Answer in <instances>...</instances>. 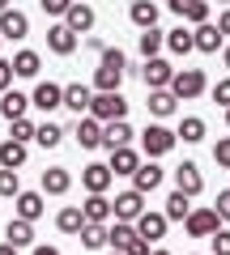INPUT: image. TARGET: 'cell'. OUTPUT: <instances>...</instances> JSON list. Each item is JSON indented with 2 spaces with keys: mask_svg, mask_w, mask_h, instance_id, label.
Here are the masks:
<instances>
[{
  "mask_svg": "<svg viewBox=\"0 0 230 255\" xmlns=\"http://www.w3.org/2000/svg\"><path fill=\"white\" fill-rule=\"evenodd\" d=\"M9 64H13V77H38V68H43L38 51H17Z\"/></svg>",
  "mask_w": 230,
  "mask_h": 255,
  "instance_id": "obj_31",
  "label": "cell"
},
{
  "mask_svg": "<svg viewBox=\"0 0 230 255\" xmlns=\"http://www.w3.org/2000/svg\"><path fill=\"white\" fill-rule=\"evenodd\" d=\"M13 204H17V217L21 221H38L43 217V191H17V196H13Z\"/></svg>",
  "mask_w": 230,
  "mask_h": 255,
  "instance_id": "obj_17",
  "label": "cell"
},
{
  "mask_svg": "<svg viewBox=\"0 0 230 255\" xmlns=\"http://www.w3.org/2000/svg\"><path fill=\"white\" fill-rule=\"evenodd\" d=\"M124 255H149V243H145V238L137 234V238H132L128 247H124Z\"/></svg>",
  "mask_w": 230,
  "mask_h": 255,
  "instance_id": "obj_46",
  "label": "cell"
},
{
  "mask_svg": "<svg viewBox=\"0 0 230 255\" xmlns=\"http://www.w3.org/2000/svg\"><path fill=\"white\" fill-rule=\"evenodd\" d=\"M166 90L175 94L179 102H184V98H201V94H205V73H201V68H179Z\"/></svg>",
  "mask_w": 230,
  "mask_h": 255,
  "instance_id": "obj_3",
  "label": "cell"
},
{
  "mask_svg": "<svg viewBox=\"0 0 230 255\" xmlns=\"http://www.w3.org/2000/svg\"><path fill=\"white\" fill-rule=\"evenodd\" d=\"M26 111H30V98L21 90H13V85H9V90L0 94V115H4V119H21Z\"/></svg>",
  "mask_w": 230,
  "mask_h": 255,
  "instance_id": "obj_21",
  "label": "cell"
},
{
  "mask_svg": "<svg viewBox=\"0 0 230 255\" xmlns=\"http://www.w3.org/2000/svg\"><path fill=\"white\" fill-rule=\"evenodd\" d=\"M188 200H192V196H184V191H171V196H166V209H162V217L166 221H184L188 217V213H192V204H188Z\"/></svg>",
  "mask_w": 230,
  "mask_h": 255,
  "instance_id": "obj_30",
  "label": "cell"
},
{
  "mask_svg": "<svg viewBox=\"0 0 230 255\" xmlns=\"http://www.w3.org/2000/svg\"><path fill=\"white\" fill-rule=\"evenodd\" d=\"M17 191H21V179H17V170H4V166H0V196H4V200H13Z\"/></svg>",
  "mask_w": 230,
  "mask_h": 255,
  "instance_id": "obj_39",
  "label": "cell"
},
{
  "mask_svg": "<svg viewBox=\"0 0 230 255\" xmlns=\"http://www.w3.org/2000/svg\"><path fill=\"white\" fill-rule=\"evenodd\" d=\"M128 179H132V187H137L141 196H149L154 187H162V166H154V162H141L137 170L128 174Z\"/></svg>",
  "mask_w": 230,
  "mask_h": 255,
  "instance_id": "obj_13",
  "label": "cell"
},
{
  "mask_svg": "<svg viewBox=\"0 0 230 255\" xmlns=\"http://www.w3.org/2000/svg\"><path fill=\"white\" fill-rule=\"evenodd\" d=\"M68 187H73V174H68L64 166H47L43 170V191L47 196H64Z\"/></svg>",
  "mask_w": 230,
  "mask_h": 255,
  "instance_id": "obj_23",
  "label": "cell"
},
{
  "mask_svg": "<svg viewBox=\"0 0 230 255\" xmlns=\"http://www.w3.org/2000/svg\"><path fill=\"white\" fill-rule=\"evenodd\" d=\"M218 226H222V217H218L213 209H192V213L184 217V230H188L192 238H209Z\"/></svg>",
  "mask_w": 230,
  "mask_h": 255,
  "instance_id": "obj_7",
  "label": "cell"
},
{
  "mask_svg": "<svg viewBox=\"0 0 230 255\" xmlns=\"http://www.w3.org/2000/svg\"><path fill=\"white\" fill-rule=\"evenodd\" d=\"M81 247H85V251H102V247H107V226L85 221V226H81Z\"/></svg>",
  "mask_w": 230,
  "mask_h": 255,
  "instance_id": "obj_34",
  "label": "cell"
},
{
  "mask_svg": "<svg viewBox=\"0 0 230 255\" xmlns=\"http://www.w3.org/2000/svg\"><path fill=\"white\" fill-rule=\"evenodd\" d=\"M55 226H60V234H81V226H85V213L77 209V204H68V209H60Z\"/></svg>",
  "mask_w": 230,
  "mask_h": 255,
  "instance_id": "obj_32",
  "label": "cell"
},
{
  "mask_svg": "<svg viewBox=\"0 0 230 255\" xmlns=\"http://www.w3.org/2000/svg\"><path fill=\"white\" fill-rule=\"evenodd\" d=\"M0 255H17V247H13V243H0Z\"/></svg>",
  "mask_w": 230,
  "mask_h": 255,
  "instance_id": "obj_49",
  "label": "cell"
},
{
  "mask_svg": "<svg viewBox=\"0 0 230 255\" xmlns=\"http://www.w3.org/2000/svg\"><path fill=\"white\" fill-rule=\"evenodd\" d=\"M171 77H175V64L162 60V55H149V60L141 64V81H145L149 90H166V85H171Z\"/></svg>",
  "mask_w": 230,
  "mask_h": 255,
  "instance_id": "obj_4",
  "label": "cell"
},
{
  "mask_svg": "<svg viewBox=\"0 0 230 255\" xmlns=\"http://www.w3.org/2000/svg\"><path fill=\"white\" fill-rule=\"evenodd\" d=\"M0 43H4V38H0Z\"/></svg>",
  "mask_w": 230,
  "mask_h": 255,
  "instance_id": "obj_56",
  "label": "cell"
},
{
  "mask_svg": "<svg viewBox=\"0 0 230 255\" xmlns=\"http://www.w3.org/2000/svg\"><path fill=\"white\" fill-rule=\"evenodd\" d=\"M222 60H226V68H230V43H226V47H222Z\"/></svg>",
  "mask_w": 230,
  "mask_h": 255,
  "instance_id": "obj_51",
  "label": "cell"
},
{
  "mask_svg": "<svg viewBox=\"0 0 230 255\" xmlns=\"http://www.w3.org/2000/svg\"><path fill=\"white\" fill-rule=\"evenodd\" d=\"M218 30H222V34H230V9H226V13L218 17Z\"/></svg>",
  "mask_w": 230,
  "mask_h": 255,
  "instance_id": "obj_48",
  "label": "cell"
},
{
  "mask_svg": "<svg viewBox=\"0 0 230 255\" xmlns=\"http://www.w3.org/2000/svg\"><path fill=\"white\" fill-rule=\"evenodd\" d=\"M111 179H115V174H111L107 162H90V166L81 170V187H85V191H107Z\"/></svg>",
  "mask_w": 230,
  "mask_h": 255,
  "instance_id": "obj_16",
  "label": "cell"
},
{
  "mask_svg": "<svg viewBox=\"0 0 230 255\" xmlns=\"http://www.w3.org/2000/svg\"><path fill=\"white\" fill-rule=\"evenodd\" d=\"M73 136H77V145H81V149H98L102 145V124L94 115H85V119H77Z\"/></svg>",
  "mask_w": 230,
  "mask_h": 255,
  "instance_id": "obj_19",
  "label": "cell"
},
{
  "mask_svg": "<svg viewBox=\"0 0 230 255\" xmlns=\"http://www.w3.org/2000/svg\"><path fill=\"white\" fill-rule=\"evenodd\" d=\"M175 94H171V90H149V102H145V107L149 111H154V115L158 119H166V115H171V111H175Z\"/></svg>",
  "mask_w": 230,
  "mask_h": 255,
  "instance_id": "obj_33",
  "label": "cell"
},
{
  "mask_svg": "<svg viewBox=\"0 0 230 255\" xmlns=\"http://www.w3.org/2000/svg\"><path fill=\"white\" fill-rule=\"evenodd\" d=\"M213 102H222V107H230V77H222V81L213 85Z\"/></svg>",
  "mask_w": 230,
  "mask_h": 255,
  "instance_id": "obj_44",
  "label": "cell"
},
{
  "mask_svg": "<svg viewBox=\"0 0 230 255\" xmlns=\"http://www.w3.org/2000/svg\"><path fill=\"white\" fill-rule=\"evenodd\" d=\"M128 13H132V26H137V30L158 26V4H154V0H132Z\"/></svg>",
  "mask_w": 230,
  "mask_h": 255,
  "instance_id": "obj_25",
  "label": "cell"
},
{
  "mask_svg": "<svg viewBox=\"0 0 230 255\" xmlns=\"http://www.w3.org/2000/svg\"><path fill=\"white\" fill-rule=\"evenodd\" d=\"M149 255H171V251H162V247H149Z\"/></svg>",
  "mask_w": 230,
  "mask_h": 255,
  "instance_id": "obj_52",
  "label": "cell"
},
{
  "mask_svg": "<svg viewBox=\"0 0 230 255\" xmlns=\"http://www.w3.org/2000/svg\"><path fill=\"white\" fill-rule=\"evenodd\" d=\"M90 98H94L90 85H64V107L77 111V115H85V111H90Z\"/></svg>",
  "mask_w": 230,
  "mask_h": 255,
  "instance_id": "obj_29",
  "label": "cell"
},
{
  "mask_svg": "<svg viewBox=\"0 0 230 255\" xmlns=\"http://www.w3.org/2000/svg\"><path fill=\"white\" fill-rule=\"evenodd\" d=\"M132 238H137L132 221H111V226H107V247H111V251H124Z\"/></svg>",
  "mask_w": 230,
  "mask_h": 255,
  "instance_id": "obj_27",
  "label": "cell"
},
{
  "mask_svg": "<svg viewBox=\"0 0 230 255\" xmlns=\"http://www.w3.org/2000/svg\"><path fill=\"white\" fill-rule=\"evenodd\" d=\"M64 136H68V132H64V128H60V124H51V119L34 128V140H38V145H43V149H55V145H60V140H64Z\"/></svg>",
  "mask_w": 230,
  "mask_h": 255,
  "instance_id": "obj_35",
  "label": "cell"
},
{
  "mask_svg": "<svg viewBox=\"0 0 230 255\" xmlns=\"http://www.w3.org/2000/svg\"><path fill=\"white\" fill-rule=\"evenodd\" d=\"M141 145H145L149 157H162V153H171V149H175V132H171V128H162V124H149L145 132H141Z\"/></svg>",
  "mask_w": 230,
  "mask_h": 255,
  "instance_id": "obj_6",
  "label": "cell"
},
{
  "mask_svg": "<svg viewBox=\"0 0 230 255\" xmlns=\"http://www.w3.org/2000/svg\"><path fill=\"white\" fill-rule=\"evenodd\" d=\"M38 4H43V13H51V17H64L73 0H38Z\"/></svg>",
  "mask_w": 230,
  "mask_h": 255,
  "instance_id": "obj_43",
  "label": "cell"
},
{
  "mask_svg": "<svg viewBox=\"0 0 230 255\" xmlns=\"http://www.w3.org/2000/svg\"><path fill=\"white\" fill-rule=\"evenodd\" d=\"M128 140H132L128 119H111V124H102V145H107V149H120V145H128Z\"/></svg>",
  "mask_w": 230,
  "mask_h": 255,
  "instance_id": "obj_24",
  "label": "cell"
},
{
  "mask_svg": "<svg viewBox=\"0 0 230 255\" xmlns=\"http://www.w3.org/2000/svg\"><path fill=\"white\" fill-rule=\"evenodd\" d=\"M213 162H218L222 170H230V136H226V140H218V145H213Z\"/></svg>",
  "mask_w": 230,
  "mask_h": 255,
  "instance_id": "obj_42",
  "label": "cell"
},
{
  "mask_svg": "<svg viewBox=\"0 0 230 255\" xmlns=\"http://www.w3.org/2000/svg\"><path fill=\"white\" fill-rule=\"evenodd\" d=\"M222 38H226V34H222V30L213 26V21H201V26L192 30V51H205V55H213V51L222 47Z\"/></svg>",
  "mask_w": 230,
  "mask_h": 255,
  "instance_id": "obj_11",
  "label": "cell"
},
{
  "mask_svg": "<svg viewBox=\"0 0 230 255\" xmlns=\"http://www.w3.org/2000/svg\"><path fill=\"white\" fill-rule=\"evenodd\" d=\"M166 47H171L175 55H188V51H192V30H184V26L166 30Z\"/></svg>",
  "mask_w": 230,
  "mask_h": 255,
  "instance_id": "obj_38",
  "label": "cell"
},
{
  "mask_svg": "<svg viewBox=\"0 0 230 255\" xmlns=\"http://www.w3.org/2000/svg\"><path fill=\"white\" fill-rule=\"evenodd\" d=\"M47 47H51L55 55H73L77 51V34L64 26V21H55V26L47 30Z\"/></svg>",
  "mask_w": 230,
  "mask_h": 255,
  "instance_id": "obj_18",
  "label": "cell"
},
{
  "mask_svg": "<svg viewBox=\"0 0 230 255\" xmlns=\"http://www.w3.org/2000/svg\"><path fill=\"white\" fill-rule=\"evenodd\" d=\"M30 34V17L21 9H0V38H13V43H21V38Z\"/></svg>",
  "mask_w": 230,
  "mask_h": 255,
  "instance_id": "obj_8",
  "label": "cell"
},
{
  "mask_svg": "<svg viewBox=\"0 0 230 255\" xmlns=\"http://www.w3.org/2000/svg\"><path fill=\"white\" fill-rule=\"evenodd\" d=\"M4 243H13V247H30V243H34V221L13 217L9 226H4Z\"/></svg>",
  "mask_w": 230,
  "mask_h": 255,
  "instance_id": "obj_26",
  "label": "cell"
},
{
  "mask_svg": "<svg viewBox=\"0 0 230 255\" xmlns=\"http://www.w3.org/2000/svg\"><path fill=\"white\" fill-rule=\"evenodd\" d=\"M34 255H60L55 247H34Z\"/></svg>",
  "mask_w": 230,
  "mask_h": 255,
  "instance_id": "obj_50",
  "label": "cell"
},
{
  "mask_svg": "<svg viewBox=\"0 0 230 255\" xmlns=\"http://www.w3.org/2000/svg\"><path fill=\"white\" fill-rule=\"evenodd\" d=\"M209 243H213V255H230V230H213V234H209Z\"/></svg>",
  "mask_w": 230,
  "mask_h": 255,
  "instance_id": "obj_41",
  "label": "cell"
},
{
  "mask_svg": "<svg viewBox=\"0 0 230 255\" xmlns=\"http://www.w3.org/2000/svg\"><path fill=\"white\" fill-rule=\"evenodd\" d=\"M175 140H188V145H196V140H205V119H196V115H188L184 124H179V132H175Z\"/></svg>",
  "mask_w": 230,
  "mask_h": 255,
  "instance_id": "obj_37",
  "label": "cell"
},
{
  "mask_svg": "<svg viewBox=\"0 0 230 255\" xmlns=\"http://www.w3.org/2000/svg\"><path fill=\"white\" fill-rule=\"evenodd\" d=\"M26 157H30V145L26 140H0V166H4V170H21V166H26Z\"/></svg>",
  "mask_w": 230,
  "mask_h": 255,
  "instance_id": "obj_12",
  "label": "cell"
},
{
  "mask_svg": "<svg viewBox=\"0 0 230 255\" xmlns=\"http://www.w3.org/2000/svg\"><path fill=\"white\" fill-rule=\"evenodd\" d=\"M226 128H230V107H226Z\"/></svg>",
  "mask_w": 230,
  "mask_h": 255,
  "instance_id": "obj_53",
  "label": "cell"
},
{
  "mask_svg": "<svg viewBox=\"0 0 230 255\" xmlns=\"http://www.w3.org/2000/svg\"><path fill=\"white\" fill-rule=\"evenodd\" d=\"M64 26L73 30V34H90V30H94V9H90V4H81V0H73L68 13H64Z\"/></svg>",
  "mask_w": 230,
  "mask_h": 255,
  "instance_id": "obj_14",
  "label": "cell"
},
{
  "mask_svg": "<svg viewBox=\"0 0 230 255\" xmlns=\"http://www.w3.org/2000/svg\"><path fill=\"white\" fill-rule=\"evenodd\" d=\"M9 85H13V64H9V60H0V94L9 90Z\"/></svg>",
  "mask_w": 230,
  "mask_h": 255,
  "instance_id": "obj_47",
  "label": "cell"
},
{
  "mask_svg": "<svg viewBox=\"0 0 230 255\" xmlns=\"http://www.w3.org/2000/svg\"><path fill=\"white\" fill-rule=\"evenodd\" d=\"M166 47V30H158V26H149V30H141V55H158Z\"/></svg>",
  "mask_w": 230,
  "mask_h": 255,
  "instance_id": "obj_36",
  "label": "cell"
},
{
  "mask_svg": "<svg viewBox=\"0 0 230 255\" xmlns=\"http://www.w3.org/2000/svg\"><path fill=\"white\" fill-rule=\"evenodd\" d=\"M141 213H145V196H141L137 187L120 191V196L111 200V217H115V221H137Z\"/></svg>",
  "mask_w": 230,
  "mask_h": 255,
  "instance_id": "obj_5",
  "label": "cell"
},
{
  "mask_svg": "<svg viewBox=\"0 0 230 255\" xmlns=\"http://www.w3.org/2000/svg\"><path fill=\"white\" fill-rule=\"evenodd\" d=\"M85 221H98V226H107L111 221V200H107V191H90V200L81 204Z\"/></svg>",
  "mask_w": 230,
  "mask_h": 255,
  "instance_id": "obj_22",
  "label": "cell"
},
{
  "mask_svg": "<svg viewBox=\"0 0 230 255\" xmlns=\"http://www.w3.org/2000/svg\"><path fill=\"white\" fill-rule=\"evenodd\" d=\"M132 230H137L145 243H158V238L166 234V217H162V213H149V209H145L137 221H132Z\"/></svg>",
  "mask_w": 230,
  "mask_h": 255,
  "instance_id": "obj_15",
  "label": "cell"
},
{
  "mask_svg": "<svg viewBox=\"0 0 230 255\" xmlns=\"http://www.w3.org/2000/svg\"><path fill=\"white\" fill-rule=\"evenodd\" d=\"M128 4H132V0H128Z\"/></svg>",
  "mask_w": 230,
  "mask_h": 255,
  "instance_id": "obj_57",
  "label": "cell"
},
{
  "mask_svg": "<svg viewBox=\"0 0 230 255\" xmlns=\"http://www.w3.org/2000/svg\"><path fill=\"white\" fill-rule=\"evenodd\" d=\"M111 174H132V170H137V166H141V157L137 153H132V149L128 145H120V149H111Z\"/></svg>",
  "mask_w": 230,
  "mask_h": 255,
  "instance_id": "obj_28",
  "label": "cell"
},
{
  "mask_svg": "<svg viewBox=\"0 0 230 255\" xmlns=\"http://www.w3.org/2000/svg\"><path fill=\"white\" fill-rule=\"evenodd\" d=\"M85 115H94L98 124L124 119V115H128V98H124L120 90H111V94H94V98H90V111H85Z\"/></svg>",
  "mask_w": 230,
  "mask_h": 255,
  "instance_id": "obj_2",
  "label": "cell"
},
{
  "mask_svg": "<svg viewBox=\"0 0 230 255\" xmlns=\"http://www.w3.org/2000/svg\"><path fill=\"white\" fill-rule=\"evenodd\" d=\"M0 9H9V0H0Z\"/></svg>",
  "mask_w": 230,
  "mask_h": 255,
  "instance_id": "obj_54",
  "label": "cell"
},
{
  "mask_svg": "<svg viewBox=\"0 0 230 255\" xmlns=\"http://www.w3.org/2000/svg\"><path fill=\"white\" fill-rule=\"evenodd\" d=\"M166 4H171V9H175L184 21H192V26L209 21V0H166Z\"/></svg>",
  "mask_w": 230,
  "mask_h": 255,
  "instance_id": "obj_20",
  "label": "cell"
},
{
  "mask_svg": "<svg viewBox=\"0 0 230 255\" xmlns=\"http://www.w3.org/2000/svg\"><path fill=\"white\" fill-rule=\"evenodd\" d=\"M124 77H128V55H124L120 47H102L98 68H94V90L111 94V90H120V85H124Z\"/></svg>",
  "mask_w": 230,
  "mask_h": 255,
  "instance_id": "obj_1",
  "label": "cell"
},
{
  "mask_svg": "<svg viewBox=\"0 0 230 255\" xmlns=\"http://www.w3.org/2000/svg\"><path fill=\"white\" fill-rule=\"evenodd\" d=\"M111 255H124V251H111Z\"/></svg>",
  "mask_w": 230,
  "mask_h": 255,
  "instance_id": "obj_55",
  "label": "cell"
},
{
  "mask_svg": "<svg viewBox=\"0 0 230 255\" xmlns=\"http://www.w3.org/2000/svg\"><path fill=\"white\" fill-rule=\"evenodd\" d=\"M175 187L184 191V196H201V191H205L201 166H196V162H184V166H175Z\"/></svg>",
  "mask_w": 230,
  "mask_h": 255,
  "instance_id": "obj_10",
  "label": "cell"
},
{
  "mask_svg": "<svg viewBox=\"0 0 230 255\" xmlns=\"http://www.w3.org/2000/svg\"><path fill=\"white\" fill-rule=\"evenodd\" d=\"M9 124H13V132H9L13 140H26V145H30V140H34V124H30L26 115H21V119H9Z\"/></svg>",
  "mask_w": 230,
  "mask_h": 255,
  "instance_id": "obj_40",
  "label": "cell"
},
{
  "mask_svg": "<svg viewBox=\"0 0 230 255\" xmlns=\"http://www.w3.org/2000/svg\"><path fill=\"white\" fill-rule=\"evenodd\" d=\"M213 213H218L222 221H230V191H222V196H218V204H213Z\"/></svg>",
  "mask_w": 230,
  "mask_h": 255,
  "instance_id": "obj_45",
  "label": "cell"
},
{
  "mask_svg": "<svg viewBox=\"0 0 230 255\" xmlns=\"http://www.w3.org/2000/svg\"><path fill=\"white\" fill-rule=\"evenodd\" d=\"M30 107L38 111H55V107H64V85H55V81H38L34 94H30Z\"/></svg>",
  "mask_w": 230,
  "mask_h": 255,
  "instance_id": "obj_9",
  "label": "cell"
}]
</instances>
